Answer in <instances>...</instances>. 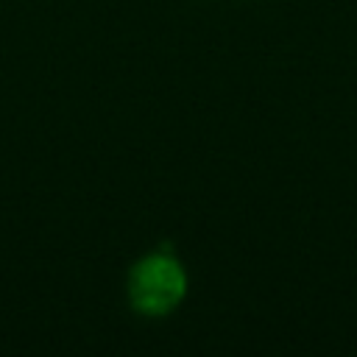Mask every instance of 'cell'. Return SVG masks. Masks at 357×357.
I'll use <instances>...</instances> for the list:
<instances>
[{
    "label": "cell",
    "instance_id": "6da1fadb",
    "mask_svg": "<svg viewBox=\"0 0 357 357\" xmlns=\"http://www.w3.org/2000/svg\"><path fill=\"white\" fill-rule=\"evenodd\" d=\"M187 293V273L170 245L142 257L128 273V301L139 315L162 318L173 312Z\"/></svg>",
    "mask_w": 357,
    "mask_h": 357
}]
</instances>
